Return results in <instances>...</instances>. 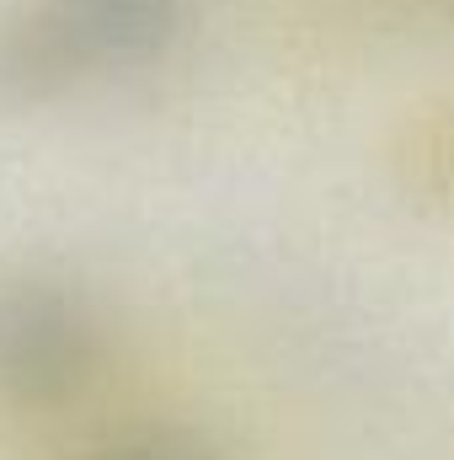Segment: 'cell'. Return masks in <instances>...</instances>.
<instances>
[{"instance_id":"obj_1","label":"cell","mask_w":454,"mask_h":460,"mask_svg":"<svg viewBox=\"0 0 454 460\" xmlns=\"http://www.w3.org/2000/svg\"><path fill=\"white\" fill-rule=\"evenodd\" d=\"M166 22V0H54L0 32V86L27 92L102 54L139 49Z\"/></svg>"},{"instance_id":"obj_2","label":"cell","mask_w":454,"mask_h":460,"mask_svg":"<svg viewBox=\"0 0 454 460\" xmlns=\"http://www.w3.org/2000/svg\"><path fill=\"white\" fill-rule=\"evenodd\" d=\"M92 369V327L59 295L22 289L0 300V385L11 396H65Z\"/></svg>"},{"instance_id":"obj_3","label":"cell","mask_w":454,"mask_h":460,"mask_svg":"<svg viewBox=\"0 0 454 460\" xmlns=\"http://www.w3.org/2000/svg\"><path fill=\"white\" fill-rule=\"evenodd\" d=\"M108 460H198L188 445H161V439H144V445H134V450H118Z\"/></svg>"}]
</instances>
